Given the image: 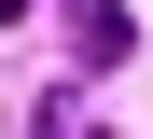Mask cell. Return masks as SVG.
<instances>
[{"label": "cell", "mask_w": 153, "mask_h": 139, "mask_svg": "<svg viewBox=\"0 0 153 139\" xmlns=\"http://www.w3.org/2000/svg\"><path fill=\"white\" fill-rule=\"evenodd\" d=\"M70 56L111 70V56H125V0H70Z\"/></svg>", "instance_id": "1"}, {"label": "cell", "mask_w": 153, "mask_h": 139, "mask_svg": "<svg viewBox=\"0 0 153 139\" xmlns=\"http://www.w3.org/2000/svg\"><path fill=\"white\" fill-rule=\"evenodd\" d=\"M14 14H28V0H0V28H14Z\"/></svg>", "instance_id": "2"}]
</instances>
